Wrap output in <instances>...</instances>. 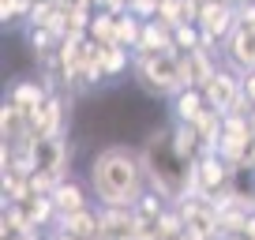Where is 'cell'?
Masks as SVG:
<instances>
[{
    "label": "cell",
    "mask_w": 255,
    "mask_h": 240,
    "mask_svg": "<svg viewBox=\"0 0 255 240\" xmlns=\"http://www.w3.org/2000/svg\"><path fill=\"white\" fill-rule=\"evenodd\" d=\"M87 184L98 207H135V199L146 192L143 154L124 143L102 146L87 165Z\"/></svg>",
    "instance_id": "obj_1"
},
{
    "label": "cell",
    "mask_w": 255,
    "mask_h": 240,
    "mask_svg": "<svg viewBox=\"0 0 255 240\" xmlns=\"http://www.w3.org/2000/svg\"><path fill=\"white\" fill-rule=\"evenodd\" d=\"M143 154V169H146V184L154 192H161L169 203L191 195V165L173 150V135L169 128H154L150 139L139 146Z\"/></svg>",
    "instance_id": "obj_2"
},
{
    "label": "cell",
    "mask_w": 255,
    "mask_h": 240,
    "mask_svg": "<svg viewBox=\"0 0 255 240\" xmlns=\"http://www.w3.org/2000/svg\"><path fill=\"white\" fill-rule=\"evenodd\" d=\"M135 79L161 98H176L184 87H191L184 53H135Z\"/></svg>",
    "instance_id": "obj_3"
},
{
    "label": "cell",
    "mask_w": 255,
    "mask_h": 240,
    "mask_svg": "<svg viewBox=\"0 0 255 240\" xmlns=\"http://www.w3.org/2000/svg\"><path fill=\"white\" fill-rule=\"evenodd\" d=\"M252 143H255V131H252V120H248V109L225 113V117H222V139H218V154H222L229 165H244L248 154H252Z\"/></svg>",
    "instance_id": "obj_4"
},
{
    "label": "cell",
    "mask_w": 255,
    "mask_h": 240,
    "mask_svg": "<svg viewBox=\"0 0 255 240\" xmlns=\"http://www.w3.org/2000/svg\"><path fill=\"white\" fill-rule=\"evenodd\" d=\"M203 94H207V105H214L222 117L225 113H237V109H252L244 90H240V72L229 64H218V72L203 83Z\"/></svg>",
    "instance_id": "obj_5"
},
{
    "label": "cell",
    "mask_w": 255,
    "mask_h": 240,
    "mask_svg": "<svg viewBox=\"0 0 255 240\" xmlns=\"http://www.w3.org/2000/svg\"><path fill=\"white\" fill-rule=\"evenodd\" d=\"M195 26H199V34H207V38L225 41L229 30L237 26V0H203Z\"/></svg>",
    "instance_id": "obj_6"
},
{
    "label": "cell",
    "mask_w": 255,
    "mask_h": 240,
    "mask_svg": "<svg viewBox=\"0 0 255 240\" xmlns=\"http://www.w3.org/2000/svg\"><path fill=\"white\" fill-rule=\"evenodd\" d=\"M102 214V240H135V229L143 225L135 207H98Z\"/></svg>",
    "instance_id": "obj_7"
},
{
    "label": "cell",
    "mask_w": 255,
    "mask_h": 240,
    "mask_svg": "<svg viewBox=\"0 0 255 240\" xmlns=\"http://www.w3.org/2000/svg\"><path fill=\"white\" fill-rule=\"evenodd\" d=\"M49 94H53V90H49L41 79H15V83L8 87V98H4V102H11L19 113H26V117H30V113H38L41 105L49 102Z\"/></svg>",
    "instance_id": "obj_8"
},
{
    "label": "cell",
    "mask_w": 255,
    "mask_h": 240,
    "mask_svg": "<svg viewBox=\"0 0 255 240\" xmlns=\"http://www.w3.org/2000/svg\"><path fill=\"white\" fill-rule=\"evenodd\" d=\"M225 64L237 72H252L255 68V34L244 26H233L225 38Z\"/></svg>",
    "instance_id": "obj_9"
},
{
    "label": "cell",
    "mask_w": 255,
    "mask_h": 240,
    "mask_svg": "<svg viewBox=\"0 0 255 240\" xmlns=\"http://www.w3.org/2000/svg\"><path fill=\"white\" fill-rule=\"evenodd\" d=\"M90 184H83V180H75V176H64L60 184L53 188V203H56V214H75V210L90 207Z\"/></svg>",
    "instance_id": "obj_10"
},
{
    "label": "cell",
    "mask_w": 255,
    "mask_h": 240,
    "mask_svg": "<svg viewBox=\"0 0 255 240\" xmlns=\"http://www.w3.org/2000/svg\"><path fill=\"white\" fill-rule=\"evenodd\" d=\"M68 165H72V150H68V139L64 135H53V139H41L38 143V169H49V173H56L64 180V176H72Z\"/></svg>",
    "instance_id": "obj_11"
},
{
    "label": "cell",
    "mask_w": 255,
    "mask_h": 240,
    "mask_svg": "<svg viewBox=\"0 0 255 240\" xmlns=\"http://www.w3.org/2000/svg\"><path fill=\"white\" fill-rule=\"evenodd\" d=\"M135 53H180L173 41V26L165 19H143V38Z\"/></svg>",
    "instance_id": "obj_12"
},
{
    "label": "cell",
    "mask_w": 255,
    "mask_h": 240,
    "mask_svg": "<svg viewBox=\"0 0 255 240\" xmlns=\"http://www.w3.org/2000/svg\"><path fill=\"white\" fill-rule=\"evenodd\" d=\"M56 225L68 229L79 240H102V214H98V207H83V210H75V214H64Z\"/></svg>",
    "instance_id": "obj_13"
},
{
    "label": "cell",
    "mask_w": 255,
    "mask_h": 240,
    "mask_svg": "<svg viewBox=\"0 0 255 240\" xmlns=\"http://www.w3.org/2000/svg\"><path fill=\"white\" fill-rule=\"evenodd\" d=\"M135 68V53L124 45H117V41H109V45H102V72L105 79H120V75H128Z\"/></svg>",
    "instance_id": "obj_14"
},
{
    "label": "cell",
    "mask_w": 255,
    "mask_h": 240,
    "mask_svg": "<svg viewBox=\"0 0 255 240\" xmlns=\"http://www.w3.org/2000/svg\"><path fill=\"white\" fill-rule=\"evenodd\" d=\"M191 128L199 131L203 150H218V139H222V113H218L214 105H203L199 117L191 120Z\"/></svg>",
    "instance_id": "obj_15"
},
{
    "label": "cell",
    "mask_w": 255,
    "mask_h": 240,
    "mask_svg": "<svg viewBox=\"0 0 255 240\" xmlns=\"http://www.w3.org/2000/svg\"><path fill=\"white\" fill-rule=\"evenodd\" d=\"M169 105H173V120H195L199 117V109L207 105V94H203V87H184L176 98H169Z\"/></svg>",
    "instance_id": "obj_16"
},
{
    "label": "cell",
    "mask_w": 255,
    "mask_h": 240,
    "mask_svg": "<svg viewBox=\"0 0 255 240\" xmlns=\"http://www.w3.org/2000/svg\"><path fill=\"white\" fill-rule=\"evenodd\" d=\"M139 38H143V19H139L135 11H124V15H117V38H113V41L135 53V49H139Z\"/></svg>",
    "instance_id": "obj_17"
},
{
    "label": "cell",
    "mask_w": 255,
    "mask_h": 240,
    "mask_svg": "<svg viewBox=\"0 0 255 240\" xmlns=\"http://www.w3.org/2000/svg\"><path fill=\"white\" fill-rule=\"evenodd\" d=\"M90 41H98V45H109L113 38H117V15L105 8H94V19H90V30H87Z\"/></svg>",
    "instance_id": "obj_18"
},
{
    "label": "cell",
    "mask_w": 255,
    "mask_h": 240,
    "mask_svg": "<svg viewBox=\"0 0 255 240\" xmlns=\"http://www.w3.org/2000/svg\"><path fill=\"white\" fill-rule=\"evenodd\" d=\"M165 207H173V203H169L161 192H154L150 184H146V192L135 199V210H139V218H143V222H154V218H158Z\"/></svg>",
    "instance_id": "obj_19"
},
{
    "label": "cell",
    "mask_w": 255,
    "mask_h": 240,
    "mask_svg": "<svg viewBox=\"0 0 255 240\" xmlns=\"http://www.w3.org/2000/svg\"><path fill=\"white\" fill-rule=\"evenodd\" d=\"M30 4L34 0H0V19H4V26H11L15 19L23 23V19L30 15Z\"/></svg>",
    "instance_id": "obj_20"
},
{
    "label": "cell",
    "mask_w": 255,
    "mask_h": 240,
    "mask_svg": "<svg viewBox=\"0 0 255 240\" xmlns=\"http://www.w3.org/2000/svg\"><path fill=\"white\" fill-rule=\"evenodd\" d=\"M173 41H176V49H180V53H191V49H199V26H195V23H180V26H173Z\"/></svg>",
    "instance_id": "obj_21"
},
{
    "label": "cell",
    "mask_w": 255,
    "mask_h": 240,
    "mask_svg": "<svg viewBox=\"0 0 255 240\" xmlns=\"http://www.w3.org/2000/svg\"><path fill=\"white\" fill-rule=\"evenodd\" d=\"M53 11H56L53 0H34V4H30V15L23 19V26H45L49 19H53Z\"/></svg>",
    "instance_id": "obj_22"
},
{
    "label": "cell",
    "mask_w": 255,
    "mask_h": 240,
    "mask_svg": "<svg viewBox=\"0 0 255 240\" xmlns=\"http://www.w3.org/2000/svg\"><path fill=\"white\" fill-rule=\"evenodd\" d=\"M237 26H244V30L255 34V0H244V4H237Z\"/></svg>",
    "instance_id": "obj_23"
},
{
    "label": "cell",
    "mask_w": 255,
    "mask_h": 240,
    "mask_svg": "<svg viewBox=\"0 0 255 240\" xmlns=\"http://www.w3.org/2000/svg\"><path fill=\"white\" fill-rule=\"evenodd\" d=\"M158 8H161V0H131V11L139 19H158Z\"/></svg>",
    "instance_id": "obj_24"
},
{
    "label": "cell",
    "mask_w": 255,
    "mask_h": 240,
    "mask_svg": "<svg viewBox=\"0 0 255 240\" xmlns=\"http://www.w3.org/2000/svg\"><path fill=\"white\" fill-rule=\"evenodd\" d=\"M94 8H105V11H113V15H124V11H131V0H94Z\"/></svg>",
    "instance_id": "obj_25"
},
{
    "label": "cell",
    "mask_w": 255,
    "mask_h": 240,
    "mask_svg": "<svg viewBox=\"0 0 255 240\" xmlns=\"http://www.w3.org/2000/svg\"><path fill=\"white\" fill-rule=\"evenodd\" d=\"M240 90H244L248 105H255V68L252 72H240Z\"/></svg>",
    "instance_id": "obj_26"
},
{
    "label": "cell",
    "mask_w": 255,
    "mask_h": 240,
    "mask_svg": "<svg viewBox=\"0 0 255 240\" xmlns=\"http://www.w3.org/2000/svg\"><path fill=\"white\" fill-rule=\"evenodd\" d=\"M135 240H161V233H158V225H154V222H143L135 229Z\"/></svg>",
    "instance_id": "obj_27"
},
{
    "label": "cell",
    "mask_w": 255,
    "mask_h": 240,
    "mask_svg": "<svg viewBox=\"0 0 255 240\" xmlns=\"http://www.w3.org/2000/svg\"><path fill=\"white\" fill-rule=\"evenodd\" d=\"M45 240H79V237H72L68 229H60V225H53V229L45 233Z\"/></svg>",
    "instance_id": "obj_28"
},
{
    "label": "cell",
    "mask_w": 255,
    "mask_h": 240,
    "mask_svg": "<svg viewBox=\"0 0 255 240\" xmlns=\"http://www.w3.org/2000/svg\"><path fill=\"white\" fill-rule=\"evenodd\" d=\"M240 233H244L248 240H255V210H252V214L244 218V229H240Z\"/></svg>",
    "instance_id": "obj_29"
},
{
    "label": "cell",
    "mask_w": 255,
    "mask_h": 240,
    "mask_svg": "<svg viewBox=\"0 0 255 240\" xmlns=\"http://www.w3.org/2000/svg\"><path fill=\"white\" fill-rule=\"evenodd\" d=\"M4 240H45V229H30L23 237H4Z\"/></svg>",
    "instance_id": "obj_30"
},
{
    "label": "cell",
    "mask_w": 255,
    "mask_h": 240,
    "mask_svg": "<svg viewBox=\"0 0 255 240\" xmlns=\"http://www.w3.org/2000/svg\"><path fill=\"white\" fill-rule=\"evenodd\" d=\"M222 240H248V237H244V233H225Z\"/></svg>",
    "instance_id": "obj_31"
},
{
    "label": "cell",
    "mask_w": 255,
    "mask_h": 240,
    "mask_svg": "<svg viewBox=\"0 0 255 240\" xmlns=\"http://www.w3.org/2000/svg\"><path fill=\"white\" fill-rule=\"evenodd\" d=\"M176 240H199V237H195V233H188V229H184V233H180V237H176Z\"/></svg>",
    "instance_id": "obj_32"
},
{
    "label": "cell",
    "mask_w": 255,
    "mask_h": 240,
    "mask_svg": "<svg viewBox=\"0 0 255 240\" xmlns=\"http://www.w3.org/2000/svg\"><path fill=\"white\" fill-rule=\"evenodd\" d=\"M248 165L255 169V143H252V154H248Z\"/></svg>",
    "instance_id": "obj_33"
},
{
    "label": "cell",
    "mask_w": 255,
    "mask_h": 240,
    "mask_svg": "<svg viewBox=\"0 0 255 240\" xmlns=\"http://www.w3.org/2000/svg\"><path fill=\"white\" fill-rule=\"evenodd\" d=\"M248 120H252V131H255V105L248 109Z\"/></svg>",
    "instance_id": "obj_34"
},
{
    "label": "cell",
    "mask_w": 255,
    "mask_h": 240,
    "mask_svg": "<svg viewBox=\"0 0 255 240\" xmlns=\"http://www.w3.org/2000/svg\"><path fill=\"white\" fill-rule=\"evenodd\" d=\"M237 4H244V0H237Z\"/></svg>",
    "instance_id": "obj_35"
}]
</instances>
